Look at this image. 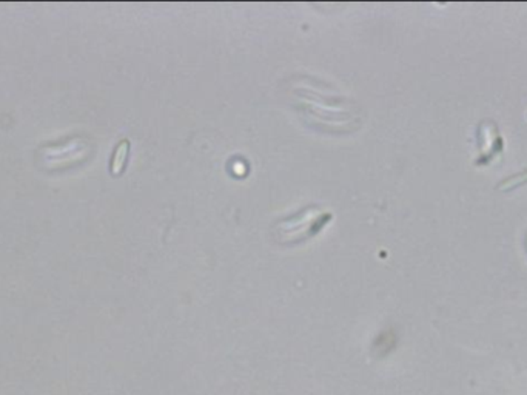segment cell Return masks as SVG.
Returning a JSON list of instances; mask_svg holds the SVG:
<instances>
[{
	"label": "cell",
	"mask_w": 527,
	"mask_h": 395,
	"mask_svg": "<svg viewBox=\"0 0 527 395\" xmlns=\"http://www.w3.org/2000/svg\"><path fill=\"white\" fill-rule=\"evenodd\" d=\"M128 152H130V143L126 139H124L122 143H119L116 147L115 154H113V162H111V172L115 175H119L122 172V168L126 162V158H128Z\"/></svg>",
	"instance_id": "obj_4"
},
{
	"label": "cell",
	"mask_w": 527,
	"mask_h": 395,
	"mask_svg": "<svg viewBox=\"0 0 527 395\" xmlns=\"http://www.w3.org/2000/svg\"><path fill=\"white\" fill-rule=\"evenodd\" d=\"M478 150L480 156L476 158L475 166H489L503 154L504 139L494 121L486 119L478 125Z\"/></svg>",
	"instance_id": "obj_3"
},
{
	"label": "cell",
	"mask_w": 527,
	"mask_h": 395,
	"mask_svg": "<svg viewBox=\"0 0 527 395\" xmlns=\"http://www.w3.org/2000/svg\"><path fill=\"white\" fill-rule=\"evenodd\" d=\"M332 213L319 204H307L302 209L278 218L270 225L273 243L283 247H293L316 236L330 221Z\"/></svg>",
	"instance_id": "obj_2"
},
{
	"label": "cell",
	"mask_w": 527,
	"mask_h": 395,
	"mask_svg": "<svg viewBox=\"0 0 527 395\" xmlns=\"http://www.w3.org/2000/svg\"><path fill=\"white\" fill-rule=\"evenodd\" d=\"M285 96L301 121L327 135H350L362 125V107L324 81L308 74L287 79Z\"/></svg>",
	"instance_id": "obj_1"
},
{
	"label": "cell",
	"mask_w": 527,
	"mask_h": 395,
	"mask_svg": "<svg viewBox=\"0 0 527 395\" xmlns=\"http://www.w3.org/2000/svg\"><path fill=\"white\" fill-rule=\"evenodd\" d=\"M526 252H527V236H526Z\"/></svg>",
	"instance_id": "obj_6"
},
{
	"label": "cell",
	"mask_w": 527,
	"mask_h": 395,
	"mask_svg": "<svg viewBox=\"0 0 527 395\" xmlns=\"http://www.w3.org/2000/svg\"><path fill=\"white\" fill-rule=\"evenodd\" d=\"M524 184H527V168L523 172L514 173V175H510L509 178L500 181L498 182L496 188L501 190V192H504V193H508V192H512V190H515L517 187H521Z\"/></svg>",
	"instance_id": "obj_5"
},
{
	"label": "cell",
	"mask_w": 527,
	"mask_h": 395,
	"mask_svg": "<svg viewBox=\"0 0 527 395\" xmlns=\"http://www.w3.org/2000/svg\"><path fill=\"white\" fill-rule=\"evenodd\" d=\"M526 118H527V115H526Z\"/></svg>",
	"instance_id": "obj_7"
}]
</instances>
